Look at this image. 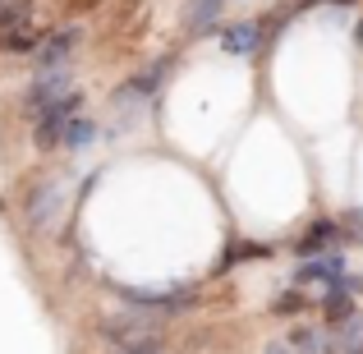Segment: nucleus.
Instances as JSON below:
<instances>
[{"instance_id":"nucleus-1","label":"nucleus","mask_w":363,"mask_h":354,"mask_svg":"<svg viewBox=\"0 0 363 354\" xmlns=\"http://www.w3.org/2000/svg\"><path fill=\"white\" fill-rule=\"evenodd\" d=\"M97 336L106 345H124V341H143V336H161V318L138 309H120V313H101L97 318Z\"/></svg>"},{"instance_id":"nucleus-2","label":"nucleus","mask_w":363,"mask_h":354,"mask_svg":"<svg viewBox=\"0 0 363 354\" xmlns=\"http://www.w3.org/2000/svg\"><path fill=\"white\" fill-rule=\"evenodd\" d=\"M120 299L138 313H152V318H179V313L194 309V290H138V285H120Z\"/></svg>"},{"instance_id":"nucleus-3","label":"nucleus","mask_w":363,"mask_h":354,"mask_svg":"<svg viewBox=\"0 0 363 354\" xmlns=\"http://www.w3.org/2000/svg\"><path fill=\"white\" fill-rule=\"evenodd\" d=\"M340 244H350V231L345 226L336 221V216H318V221L308 226V231H303L299 239H294V253H299V262L303 258H322V253H336Z\"/></svg>"},{"instance_id":"nucleus-4","label":"nucleus","mask_w":363,"mask_h":354,"mask_svg":"<svg viewBox=\"0 0 363 354\" xmlns=\"http://www.w3.org/2000/svg\"><path fill=\"white\" fill-rule=\"evenodd\" d=\"M83 46V28H55V33L42 37V46H37V74H51V70H65V65L79 55Z\"/></svg>"},{"instance_id":"nucleus-5","label":"nucleus","mask_w":363,"mask_h":354,"mask_svg":"<svg viewBox=\"0 0 363 354\" xmlns=\"http://www.w3.org/2000/svg\"><path fill=\"white\" fill-rule=\"evenodd\" d=\"M345 272H350V258L336 248V253H322V258H303V262L294 267L290 285H294V290H313V285L322 290V285H331L336 276H345Z\"/></svg>"},{"instance_id":"nucleus-6","label":"nucleus","mask_w":363,"mask_h":354,"mask_svg":"<svg viewBox=\"0 0 363 354\" xmlns=\"http://www.w3.org/2000/svg\"><path fill=\"white\" fill-rule=\"evenodd\" d=\"M79 111H83V92H65L51 111H42V116H37V129H33L37 148H55V143L65 138V124L79 116Z\"/></svg>"},{"instance_id":"nucleus-7","label":"nucleus","mask_w":363,"mask_h":354,"mask_svg":"<svg viewBox=\"0 0 363 354\" xmlns=\"http://www.w3.org/2000/svg\"><path fill=\"white\" fill-rule=\"evenodd\" d=\"M65 92H74L69 88V70H51V74H37L33 83H28V92H23V111L28 116H42V111H51L55 101L65 97Z\"/></svg>"},{"instance_id":"nucleus-8","label":"nucleus","mask_w":363,"mask_h":354,"mask_svg":"<svg viewBox=\"0 0 363 354\" xmlns=\"http://www.w3.org/2000/svg\"><path fill=\"white\" fill-rule=\"evenodd\" d=\"M216 37H221L225 55L248 60V55H257V46H262V23H257V18H235V23H225Z\"/></svg>"},{"instance_id":"nucleus-9","label":"nucleus","mask_w":363,"mask_h":354,"mask_svg":"<svg viewBox=\"0 0 363 354\" xmlns=\"http://www.w3.org/2000/svg\"><path fill=\"white\" fill-rule=\"evenodd\" d=\"M285 345L294 354H336V341H331V327H318V322H294Z\"/></svg>"},{"instance_id":"nucleus-10","label":"nucleus","mask_w":363,"mask_h":354,"mask_svg":"<svg viewBox=\"0 0 363 354\" xmlns=\"http://www.w3.org/2000/svg\"><path fill=\"white\" fill-rule=\"evenodd\" d=\"M161 79H166V65H157V70H138V74H133V79L116 92V101H120V106H138V101H147L152 92L161 88Z\"/></svg>"},{"instance_id":"nucleus-11","label":"nucleus","mask_w":363,"mask_h":354,"mask_svg":"<svg viewBox=\"0 0 363 354\" xmlns=\"http://www.w3.org/2000/svg\"><path fill=\"white\" fill-rule=\"evenodd\" d=\"M55 216H60V184H46L33 194V207H28V221L42 226V231H51Z\"/></svg>"},{"instance_id":"nucleus-12","label":"nucleus","mask_w":363,"mask_h":354,"mask_svg":"<svg viewBox=\"0 0 363 354\" xmlns=\"http://www.w3.org/2000/svg\"><path fill=\"white\" fill-rule=\"evenodd\" d=\"M221 9H225V0H189V9H184L189 33H212L221 23Z\"/></svg>"},{"instance_id":"nucleus-13","label":"nucleus","mask_w":363,"mask_h":354,"mask_svg":"<svg viewBox=\"0 0 363 354\" xmlns=\"http://www.w3.org/2000/svg\"><path fill=\"white\" fill-rule=\"evenodd\" d=\"M37 18V5L33 0H9L5 9H0V37L5 33H18V28H28Z\"/></svg>"},{"instance_id":"nucleus-14","label":"nucleus","mask_w":363,"mask_h":354,"mask_svg":"<svg viewBox=\"0 0 363 354\" xmlns=\"http://www.w3.org/2000/svg\"><path fill=\"white\" fill-rule=\"evenodd\" d=\"M37 46H42V33H37V28H18V33L0 37V51L5 55H37Z\"/></svg>"},{"instance_id":"nucleus-15","label":"nucleus","mask_w":363,"mask_h":354,"mask_svg":"<svg viewBox=\"0 0 363 354\" xmlns=\"http://www.w3.org/2000/svg\"><path fill=\"white\" fill-rule=\"evenodd\" d=\"M65 148H74V152H79V148H92V143H97V124H92V120H83V116H74L69 124H65Z\"/></svg>"},{"instance_id":"nucleus-16","label":"nucleus","mask_w":363,"mask_h":354,"mask_svg":"<svg viewBox=\"0 0 363 354\" xmlns=\"http://www.w3.org/2000/svg\"><path fill=\"white\" fill-rule=\"evenodd\" d=\"M308 309V290H285V294H276V304H272V313L276 318H299V313Z\"/></svg>"},{"instance_id":"nucleus-17","label":"nucleus","mask_w":363,"mask_h":354,"mask_svg":"<svg viewBox=\"0 0 363 354\" xmlns=\"http://www.w3.org/2000/svg\"><path fill=\"white\" fill-rule=\"evenodd\" d=\"M106 354H166V341L143 336V341H124V345H106Z\"/></svg>"},{"instance_id":"nucleus-18","label":"nucleus","mask_w":363,"mask_h":354,"mask_svg":"<svg viewBox=\"0 0 363 354\" xmlns=\"http://www.w3.org/2000/svg\"><path fill=\"white\" fill-rule=\"evenodd\" d=\"M262 354H294V350L285 345V341H272V345H262Z\"/></svg>"},{"instance_id":"nucleus-19","label":"nucleus","mask_w":363,"mask_h":354,"mask_svg":"<svg viewBox=\"0 0 363 354\" xmlns=\"http://www.w3.org/2000/svg\"><path fill=\"white\" fill-rule=\"evenodd\" d=\"M354 37H359V46H363V18H359V28H354Z\"/></svg>"},{"instance_id":"nucleus-20","label":"nucleus","mask_w":363,"mask_h":354,"mask_svg":"<svg viewBox=\"0 0 363 354\" xmlns=\"http://www.w3.org/2000/svg\"><path fill=\"white\" fill-rule=\"evenodd\" d=\"M5 5H9V0H0V9H5Z\"/></svg>"}]
</instances>
